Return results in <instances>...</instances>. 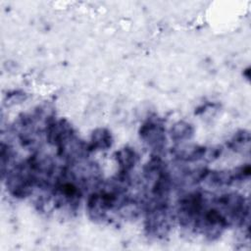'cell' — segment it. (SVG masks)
I'll return each mask as SVG.
<instances>
[{"mask_svg":"<svg viewBox=\"0 0 251 251\" xmlns=\"http://www.w3.org/2000/svg\"><path fill=\"white\" fill-rule=\"evenodd\" d=\"M139 135L143 142L154 150L163 149L166 142L165 128L158 121L150 120L144 123L140 127Z\"/></svg>","mask_w":251,"mask_h":251,"instance_id":"3","label":"cell"},{"mask_svg":"<svg viewBox=\"0 0 251 251\" xmlns=\"http://www.w3.org/2000/svg\"><path fill=\"white\" fill-rule=\"evenodd\" d=\"M172 139L176 142H183L190 139L193 135V127L190 124L186 122L176 123L170 131Z\"/></svg>","mask_w":251,"mask_h":251,"instance_id":"7","label":"cell"},{"mask_svg":"<svg viewBox=\"0 0 251 251\" xmlns=\"http://www.w3.org/2000/svg\"><path fill=\"white\" fill-rule=\"evenodd\" d=\"M172 220L168 203H147L145 228L148 234L166 236L172 227Z\"/></svg>","mask_w":251,"mask_h":251,"instance_id":"1","label":"cell"},{"mask_svg":"<svg viewBox=\"0 0 251 251\" xmlns=\"http://www.w3.org/2000/svg\"><path fill=\"white\" fill-rule=\"evenodd\" d=\"M136 154L132 148L124 147L116 152V160L120 167L121 173H127L136 163Z\"/></svg>","mask_w":251,"mask_h":251,"instance_id":"5","label":"cell"},{"mask_svg":"<svg viewBox=\"0 0 251 251\" xmlns=\"http://www.w3.org/2000/svg\"><path fill=\"white\" fill-rule=\"evenodd\" d=\"M45 133L48 142L57 148L63 146L75 135L72 125L67 120L51 121L45 130Z\"/></svg>","mask_w":251,"mask_h":251,"instance_id":"2","label":"cell"},{"mask_svg":"<svg viewBox=\"0 0 251 251\" xmlns=\"http://www.w3.org/2000/svg\"><path fill=\"white\" fill-rule=\"evenodd\" d=\"M207 147L198 145H186L179 147L175 151V155L183 161H197L204 160Z\"/></svg>","mask_w":251,"mask_h":251,"instance_id":"6","label":"cell"},{"mask_svg":"<svg viewBox=\"0 0 251 251\" xmlns=\"http://www.w3.org/2000/svg\"><path fill=\"white\" fill-rule=\"evenodd\" d=\"M113 142L111 132L104 127H99L93 130L90 137L89 150H106L111 147Z\"/></svg>","mask_w":251,"mask_h":251,"instance_id":"4","label":"cell"},{"mask_svg":"<svg viewBox=\"0 0 251 251\" xmlns=\"http://www.w3.org/2000/svg\"><path fill=\"white\" fill-rule=\"evenodd\" d=\"M229 147L236 152H249L250 149V134L248 130H239L237 131L228 143Z\"/></svg>","mask_w":251,"mask_h":251,"instance_id":"8","label":"cell"}]
</instances>
